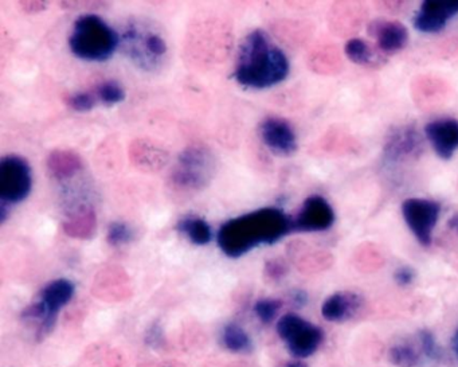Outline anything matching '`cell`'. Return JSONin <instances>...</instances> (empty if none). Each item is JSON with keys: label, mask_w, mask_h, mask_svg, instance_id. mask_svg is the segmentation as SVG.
<instances>
[{"label": "cell", "mask_w": 458, "mask_h": 367, "mask_svg": "<svg viewBox=\"0 0 458 367\" xmlns=\"http://www.w3.org/2000/svg\"><path fill=\"white\" fill-rule=\"evenodd\" d=\"M293 232L292 218L276 208H262L222 225L216 241L221 251L238 259L259 245H272Z\"/></svg>", "instance_id": "1"}, {"label": "cell", "mask_w": 458, "mask_h": 367, "mask_svg": "<svg viewBox=\"0 0 458 367\" xmlns=\"http://www.w3.org/2000/svg\"><path fill=\"white\" fill-rule=\"evenodd\" d=\"M289 69L285 53L273 44L264 30H254L241 45L234 79L245 88L267 90L283 82Z\"/></svg>", "instance_id": "2"}, {"label": "cell", "mask_w": 458, "mask_h": 367, "mask_svg": "<svg viewBox=\"0 0 458 367\" xmlns=\"http://www.w3.org/2000/svg\"><path fill=\"white\" fill-rule=\"evenodd\" d=\"M69 47L77 58L100 63L116 52L119 36L98 15H82L74 22Z\"/></svg>", "instance_id": "3"}, {"label": "cell", "mask_w": 458, "mask_h": 367, "mask_svg": "<svg viewBox=\"0 0 458 367\" xmlns=\"http://www.w3.org/2000/svg\"><path fill=\"white\" fill-rule=\"evenodd\" d=\"M216 175V158L208 147H187L170 175V184L181 192H199L210 184Z\"/></svg>", "instance_id": "4"}, {"label": "cell", "mask_w": 458, "mask_h": 367, "mask_svg": "<svg viewBox=\"0 0 458 367\" xmlns=\"http://www.w3.org/2000/svg\"><path fill=\"white\" fill-rule=\"evenodd\" d=\"M277 334L297 359L310 358L320 347L324 332L320 327L296 313H286L277 321Z\"/></svg>", "instance_id": "5"}, {"label": "cell", "mask_w": 458, "mask_h": 367, "mask_svg": "<svg viewBox=\"0 0 458 367\" xmlns=\"http://www.w3.org/2000/svg\"><path fill=\"white\" fill-rule=\"evenodd\" d=\"M73 294V283L66 278H58L42 289L39 302L31 304L23 315L26 318L38 320L39 326H41L39 332L44 334L55 326L58 313L71 302Z\"/></svg>", "instance_id": "6"}, {"label": "cell", "mask_w": 458, "mask_h": 367, "mask_svg": "<svg viewBox=\"0 0 458 367\" xmlns=\"http://www.w3.org/2000/svg\"><path fill=\"white\" fill-rule=\"evenodd\" d=\"M33 175L28 160L10 155L0 162V200L9 206L22 202L30 194Z\"/></svg>", "instance_id": "7"}, {"label": "cell", "mask_w": 458, "mask_h": 367, "mask_svg": "<svg viewBox=\"0 0 458 367\" xmlns=\"http://www.w3.org/2000/svg\"><path fill=\"white\" fill-rule=\"evenodd\" d=\"M402 217L418 243L430 246L441 214V205L425 198H407L401 206Z\"/></svg>", "instance_id": "8"}, {"label": "cell", "mask_w": 458, "mask_h": 367, "mask_svg": "<svg viewBox=\"0 0 458 367\" xmlns=\"http://www.w3.org/2000/svg\"><path fill=\"white\" fill-rule=\"evenodd\" d=\"M335 218L334 209L326 198L310 195L302 203L297 216L292 218V226L294 232H326L334 226Z\"/></svg>", "instance_id": "9"}, {"label": "cell", "mask_w": 458, "mask_h": 367, "mask_svg": "<svg viewBox=\"0 0 458 367\" xmlns=\"http://www.w3.org/2000/svg\"><path fill=\"white\" fill-rule=\"evenodd\" d=\"M458 15V0H425L415 15L414 28L420 33L436 34Z\"/></svg>", "instance_id": "10"}, {"label": "cell", "mask_w": 458, "mask_h": 367, "mask_svg": "<svg viewBox=\"0 0 458 367\" xmlns=\"http://www.w3.org/2000/svg\"><path fill=\"white\" fill-rule=\"evenodd\" d=\"M422 152V138L412 125H401L388 133L383 147L386 160L391 163L415 159Z\"/></svg>", "instance_id": "11"}, {"label": "cell", "mask_w": 458, "mask_h": 367, "mask_svg": "<svg viewBox=\"0 0 458 367\" xmlns=\"http://www.w3.org/2000/svg\"><path fill=\"white\" fill-rule=\"evenodd\" d=\"M425 136L437 157L452 159L458 151V120L452 117L433 120L426 124Z\"/></svg>", "instance_id": "12"}, {"label": "cell", "mask_w": 458, "mask_h": 367, "mask_svg": "<svg viewBox=\"0 0 458 367\" xmlns=\"http://www.w3.org/2000/svg\"><path fill=\"white\" fill-rule=\"evenodd\" d=\"M261 138L273 154L289 157L297 151L296 133L292 125L280 117H269L262 123Z\"/></svg>", "instance_id": "13"}, {"label": "cell", "mask_w": 458, "mask_h": 367, "mask_svg": "<svg viewBox=\"0 0 458 367\" xmlns=\"http://www.w3.org/2000/svg\"><path fill=\"white\" fill-rule=\"evenodd\" d=\"M128 157L138 170L157 173L168 163V152L149 139H138L128 147Z\"/></svg>", "instance_id": "14"}, {"label": "cell", "mask_w": 458, "mask_h": 367, "mask_svg": "<svg viewBox=\"0 0 458 367\" xmlns=\"http://www.w3.org/2000/svg\"><path fill=\"white\" fill-rule=\"evenodd\" d=\"M369 36L377 41V49L386 55L404 49L409 42V30L396 21H374L369 23Z\"/></svg>", "instance_id": "15"}, {"label": "cell", "mask_w": 458, "mask_h": 367, "mask_svg": "<svg viewBox=\"0 0 458 367\" xmlns=\"http://www.w3.org/2000/svg\"><path fill=\"white\" fill-rule=\"evenodd\" d=\"M363 307V299L355 292H335L324 300L321 305V315L327 321L332 323H344L351 320L360 312Z\"/></svg>", "instance_id": "16"}, {"label": "cell", "mask_w": 458, "mask_h": 367, "mask_svg": "<svg viewBox=\"0 0 458 367\" xmlns=\"http://www.w3.org/2000/svg\"><path fill=\"white\" fill-rule=\"evenodd\" d=\"M47 168L58 181L72 178L82 168V159L79 154L68 149H55L47 158Z\"/></svg>", "instance_id": "17"}, {"label": "cell", "mask_w": 458, "mask_h": 367, "mask_svg": "<svg viewBox=\"0 0 458 367\" xmlns=\"http://www.w3.org/2000/svg\"><path fill=\"white\" fill-rule=\"evenodd\" d=\"M96 227H98V218L93 210H82L63 225L65 235L76 240H89L95 235Z\"/></svg>", "instance_id": "18"}, {"label": "cell", "mask_w": 458, "mask_h": 367, "mask_svg": "<svg viewBox=\"0 0 458 367\" xmlns=\"http://www.w3.org/2000/svg\"><path fill=\"white\" fill-rule=\"evenodd\" d=\"M344 53L348 60L352 61L356 65L377 66L382 63L377 50L364 39L352 38L347 41Z\"/></svg>", "instance_id": "19"}, {"label": "cell", "mask_w": 458, "mask_h": 367, "mask_svg": "<svg viewBox=\"0 0 458 367\" xmlns=\"http://www.w3.org/2000/svg\"><path fill=\"white\" fill-rule=\"evenodd\" d=\"M179 232L187 235L190 241L195 245H208L213 238L210 225L205 219L198 217H187L178 224Z\"/></svg>", "instance_id": "20"}, {"label": "cell", "mask_w": 458, "mask_h": 367, "mask_svg": "<svg viewBox=\"0 0 458 367\" xmlns=\"http://www.w3.org/2000/svg\"><path fill=\"white\" fill-rule=\"evenodd\" d=\"M222 342L233 353H249L251 350L250 337L238 324H229L225 327L222 332Z\"/></svg>", "instance_id": "21"}, {"label": "cell", "mask_w": 458, "mask_h": 367, "mask_svg": "<svg viewBox=\"0 0 458 367\" xmlns=\"http://www.w3.org/2000/svg\"><path fill=\"white\" fill-rule=\"evenodd\" d=\"M388 361L396 367H415L420 364V353L410 345H395L388 350Z\"/></svg>", "instance_id": "22"}, {"label": "cell", "mask_w": 458, "mask_h": 367, "mask_svg": "<svg viewBox=\"0 0 458 367\" xmlns=\"http://www.w3.org/2000/svg\"><path fill=\"white\" fill-rule=\"evenodd\" d=\"M98 98L104 104L114 106V104L122 103L125 98V90L122 85L116 81H106L98 88Z\"/></svg>", "instance_id": "23"}, {"label": "cell", "mask_w": 458, "mask_h": 367, "mask_svg": "<svg viewBox=\"0 0 458 367\" xmlns=\"http://www.w3.org/2000/svg\"><path fill=\"white\" fill-rule=\"evenodd\" d=\"M281 305H283V303H281L280 300H259L256 305H254V313H256L257 318H259L262 323H270V321L275 320Z\"/></svg>", "instance_id": "24"}, {"label": "cell", "mask_w": 458, "mask_h": 367, "mask_svg": "<svg viewBox=\"0 0 458 367\" xmlns=\"http://www.w3.org/2000/svg\"><path fill=\"white\" fill-rule=\"evenodd\" d=\"M132 237V230L123 222H114V224L109 225L106 240L112 246L124 245V243H130Z\"/></svg>", "instance_id": "25"}, {"label": "cell", "mask_w": 458, "mask_h": 367, "mask_svg": "<svg viewBox=\"0 0 458 367\" xmlns=\"http://www.w3.org/2000/svg\"><path fill=\"white\" fill-rule=\"evenodd\" d=\"M418 340H420V353L430 359L441 358V348L437 343L436 337L428 329H422L418 332Z\"/></svg>", "instance_id": "26"}, {"label": "cell", "mask_w": 458, "mask_h": 367, "mask_svg": "<svg viewBox=\"0 0 458 367\" xmlns=\"http://www.w3.org/2000/svg\"><path fill=\"white\" fill-rule=\"evenodd\" d=\"M66 104L69 108L76 112H89L95 108L96 100L89 93H76V95L68 96Z\"/></svg>", "instance_id": "27"}, {"label": "cell", "mask_w": 458, "mask_h": 367, "mask_svg": "<svg viewBox=\"0 0 458 367\" xmlns=\"http://www.w3.org/2000/svg\"><path fill=\"white\" fill-rule=\"evenodd\" d=\"M394 280L401 286H411L415 280V270L410 267L398 268L394 273Z\"/></svg>", "instance_id": "28"}, {"label": "cell", "mask_w": 458, "mask_h": 367, "mask_svg": "<svg viewBox=\"0 0 458 367\" xmlns=\"http://www.w3.org/2000/svg\"><path fill=\"white\" fill-rule=\"evenodd\" d=\"M285 267H284L283 262L280 261H269L267 264V273L269 275V277L272 278H280L285 275Z\"/></svg>", "instance_id": "29"}, {"label": "cell", "mask_w": 458, "mask_h": 367, "mask_svg": "<svg viewBox=\"0 0 458 367\" xmlns=\"http://www.w3.org/2000/svg\"><path fill=\"white\" fill-rule=\"evenodd\" d=\"M21 7L28 14H37V13L44 12L47 9V4L45 2H21Z\"/></svg>", "instance_id": "30"}, {"label": "cell", "mask_w": 458, "mask_h": 367, "mask_svg": "<svg viewBox=\"0 0 458 367\" xmlns=\"http://www.w3.org/2000/svg\"><path fill=\"white\" fill-rule=\"evenodd\" d=\"M292 299L297 305H304L307 304L308 294L304 291H294Z\"/></svg>", "instance_id": "31"}, {"label": "cell", "mask_w": 458, "mask_h": 367, "mask_svg": "<svg viewBox=\"0 0 458 367\" xmlns=\"http://www.w3.org/2000/svg\"><path fill=\"white\" fill-rule=\"evenodd\" d=\"M447 226H449L450 230H453V232L457 233L458 235V213L454 214V216L449 219V222H447Z\"/></svg>", "instance_id": "32"}, {"label": "cell", "mask_w": 458, "mask_h": 367, "mask_svg": "<svg viewBox=\"0 0 458 367\" xmlns=\"http://www.w3.org/2000/svg\"><path fill=\"white\" fill-rule=\"evenodd\" d=\"M452 347L453 351H454L455 356L458 358V329L454 332V335H453Z\"/></svg>", "instance_id": "33"}, {"label": "cell", "mask_w": 458, "mask_h": 367, "mask_svg": "<svg viewBox=\"0 0 458 367\" xmlns=\"http://www.w3.org/2000/svg\"><path fill=\"white\" fill-rule=\"evenodd\" d=\"M288 367H307V366H305V364L302 363V362L296 361V362H292V363H289Z\"/></svg>", "instance_id": "34"}]
</instances>
